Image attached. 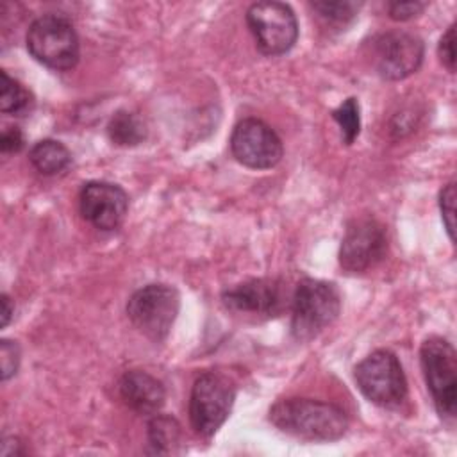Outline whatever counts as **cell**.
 I'll return each instance as SVG.
<instances>
[{
    "label": "cell",
    "instance_id": "ba28073f",
    "mask_svg": "<svg viewBox=\"0 0 457 457\" xmlns=\"http://www.w3.org/2000/svg\"><path fill=\"white\" fill-rule=\"evenodd\" d=\"M246 23L266 55H280L291 50L298 37V23L293 9L282 2L264 0L248 7Z\"/></svg>",
    "mask_w": 457,
    "mask_h": 457
},
{
    "label": "cell",
    "instance_id": "ac0fdd59",
    "mask_svg": "<svg viewBox=\"0 0 457 457\" xmlns=\"http://www.w3.org/2000/svg\"><path fill=\"white\" fill-rule=\"evenodd\" d=\"M2 89H0V109L4 114H14V116H25L32 105L34 96L32 93L23 87L18 80L11 79L7 71H2Z\"/></svg>",
    "mask_w": 457,
    "mask_h": 457
},
{
    "label": "cell",
    "instance_id": "ffe728a7",
    "mask_svg": "<svg viewBox=\"0 0 457 457\" xmlns=\"http://www.w3.org/2000/svg\"><path fill=\"white\" fill-rule=\"evenodd\" d=\"M311 7L325 21L345 25L357 14L361 4L352 0H318V2H311Z\"/></svg>",
    "mask_w": 457,
    "mask_h": 457
},
{
    "label": "cell",
    "instance_id": "277c9868",
    "mask_svg": "<svg viewBox=\"0 0 457 457\" xmlns=\"http://www.w3.org/2000/svg\"><path fill=\"white\" fill-rule=\"evenodd\" d=\"M427 387L441 418L453 420L457 405V353L450 341L432 336L420 348Z\"/></svg>",
    "mask_w": 457,
    "mask_h": 457
},
{
    "label": "cell",
    "instance_id": "5b68a950",
    "mask_svg": "<svg viewBox=\"0 0 457 457\" xmlns=\"http://www.w3.org/2000/svg\"><path fill=\"white\" fill-rule=\"evenodd\" d=\"M361 393L380 407H396L407 396V380L398 357L389 350H375L353 370Z\"/></svg>",
    "mask_w": 457,
    "mask_h": 457
},
{
    "label": "cell",
    "instance_id": "7402d4cb",
    "mask_svg": "<svg viewBox=\"0 0 457 457\" xmlns=\"http://www.w3.org/2000/svg\"><path fill=\"white\" fill-rule=\"evenodd\" d=\"M0 362H2V378L7 380L12 377L20 364V348L16 343L9 339H2L0 343Z\"/></svg>",
    "mask_w": 457,
    "mask_h": 457
},
{
    "label": "cell",
    "instance_id": "52a82bcc",
    "mask_svg": "<svg viewBox=\"0 0 457 457\" xmlns=\"http://www.w3.org/2000/svg\"><path fill=\"white\" fill-rule=\"evenodd\" d=\"M236 398L232 380L216 371L202 373L189 396V420L196 434L212 436L228 418Z\"/></svg>",
    "mask_w": 457,
    "mask_h": 457
},
{
    "label": "cell",
    "instance_id": "d6986e66",
    "mask_svg": "<svg viewBox=\"0 0 457 457\" xmlns=\"http://www.w3.org/2000/svg\"><path fill=\"white\" fill-rule=\"evenodd\" d=\"M334 121L341 129L343 141L346 145H352L361 130V116H359V104L355 98H346L339 107L332 111Z\"/></svg>",
    "mask_w": 457,
    "mask_h": 457
},
{
    "label": "cell",
    "instance_id": "9a60e30c",
    "mask_svg": "<svg viewBox=\"0 0 457 457\" xmlns=\"http://www.w3.org/2000/svg\"><path fill=\"white\" fill-rule=\"evenodd\" d=\"M30 164L43 175H57L71 162L70 150L55 139H41L29 152Z\"/></svg>",
    "mask_w": 457,
    "mask_h": 457
},
{
    "label": "cell",
    "instance_id": "484cf974",
    "mask_svg": "<svg viewBox=\"0 0 457 457\" xmlns=\"http://www.w3.org/2000/svg\"><path fill=\"white\" fill-rule=\"evenodd\" d=\"M0 303H2V327H7V323L11 321V316L14 312V305H12L11 298L5 293L2 295Z\"/></svg>",
    "mask_w": 457,
    "mask_h": 457
},
{
    "label": "cell",
    "instance_id": "8992f818",
    "mask_svg": "<svg viewBox=\"0 0 457 457\" xmlns=\"http://www.w3.org/2000/svg\"><path fill=\"white\" fill-rule=\"evenodd\" d=\"M179 309V291L168 284H148L127 302L129 320L152 341H162L170 334Z\"/></svg>",
    "mask_w": 457,
    "mask_h": 457
},
{
    "label": "cell",
    "instance_id": "e0dca14e",
    "mask_svg": "<svg viewBox=\"0 0 457 457\" xmlns=\"http://www.w3.org/2000/svg\"><path fill=\"white\" fill-rule=\"evenodd\" d=\"M182 439L180 425L175 418L154 414L148 423V443L157 453H177Z\"/></svg>",
    "mask_w": 457,
    "mask_h": 457
},
{
    "label": "cell",
    "instance_id": "d4e9b609",
    "mask_svg": "<svg viewBox=\"0 0 457 457\" xmlns=\"http://www.w3.org/2000/svg\"><path fill=\"white\" fill-rule=\"evenodd\" d=\"M23 146V134L18 127H7L0 137V150L2 154H16Z\"/></svg>",
    "mask_w": 457,
    "mask_h": 457
},
{
    "label": "cell",
    "instance_id": "4fadbf2b",
    "mask_svg": "<svg viewBox=\"0 0 457 457\" xmlns=\"http://www.w3.org/2000/svg\"><path fill=\"white\" fill-rule=\"evenodd\" d=\"M221 302L230 312L270 318L282 311L284 295L278 282L270 278H252L223 291Z\"/></svg>",
    "mask_w": 457,
    "mask_h": 457
},
{
    "label": "cell",
    "instance_id": "603a6c76",
    "mask_svg": "<svg viewBox=\"0 0 457 457\" xmlns=\"http://www.w3.org/2000/svg\"><path fill=\"white\" fill-rule=\"evenodd\" d=\"M437 54L441 62L446 66L448 71H455V25H450L448 30L443 34L439 46H437Z\"/></svg>",
    "mask_w": 457,
    "mask_h": 457
},
{
    "label": "cell",
    "instance_id": "5bb4252c",
    "mask_svg": "<svg viewBox=\"0 0 457 457\" xmlns=\"http://www.w3.org/2000/svg\"><path fill=\"white\" fill-rule=\"evenodd\" d=\"M120 396L139 414H157L164 405L166 391L162 382L150 373L130 370L120 380Z\"/></svg>",
    "mask_w": 457,
    "mask_h": 457
},
{
    "label": "cell",
    "instance_id": "8fae6325",
    "mask_svg": "<svg viewBox=\"0 0 457 457\" xmlns=\"http://www.w3.org/2000/svg\"><path fill=\"white\" fill-rule=\"evenodd\" d=\"M387 252V236L382 223L361 218L348 225L341 248L339 264L350 273H361L375 266Z\"/></svg>",
    "mask_w": 457,
    "mask_h": 457
},
{
    "label": "cell",
    "instance_id": "3957f363",
    "mask_svg": "<svg viewBox=\"0 0 457 457\" xmlns=\"http://www.w3.org/2000/svg\"><path fill=\"white\" fill-rule=\"evenodd\" d=\"M27 48L37 62L57 71L71 70L80 55L73 25L59 14H43L30 23Z\"/></svg>",
    "mask_w": 457,
    "mask_h": 457
},
{
    "label": "cell",
    "instance_id": "7a4b0ae2",
    "mask_svg": "<svg viewBox=\"0 0 457 457\" xmlns=\"http://www.w3.org/2000/svg\"><path fill=\"white\" fill-rule=\"evenodd\" d=\"M341 311V295L332 282L303 278L293 295L291 332L298 341H309L336 321Z\"/></svg>",
    "mask_w": 457,
    "mask_h": 457
},
{
    "label": "cell",
    "instance_id": "9c48e42d",
    "mask_svg": "<svg viewBox=\"0 0 457 457\" xmlns=\"http://www.w3.org/2000/svg\"><path fill=\"white\" fill-rule=\"evenodd\" d=\"M370 59L382 79L402 80L420 68L423 43L411 32L389 30L371 39Z\"/></svg>",
    "mask_w": 457,
    "mask_h": 457
},
{
    "label": "cell",
    "instance_id": "cb8c5ba5",
    "mask_svg": "<svg viewBox=\"0 0 457 457\" xmlns=\"http://www.w3.org/2000/svg\"><path fill=\"white\" fill-rule=\"evenodd\" d=\"M427 7L425 2H412V0H407V2H391L387 5V11H389V16L396 21H405V20H411L418 14L423 12V9Z\"/></svg>",
    "mask_w": 457,
    "mask_h": 457
},
{
    "label": "cell",
    "instance_id": "30bf717a",
    "mask_svg": "<svg viewBox=\"0 0 457 457\" xmlns=\"http://www.w3.org/2000/svg\"><path fill=\"white\" fill-rule=\"evenodd\" d=\"M230 150L237 162L253 170L273 168L284 154L275 130L257 118L241 120L230 136Z\"/></svg>",
    "mask_w": 457,
    "mask_h": 457
},
{
    "label": "cell",
    "instance_id": "44dd1931",
    "mask_svg": "<svg viewBox=\"0 0 457 457\" xmlns=\"http://www.w3.org/2000/svg\"><path fill=\"white\" fill-rule=\"evenodd\" d=\"M439 209H441V218L445 223V228L453 241V232H455V184L450 182L443 187L439 195Z\"/></svg>",
    "mask_w": 457,
    "mask_h": 457
},
{
    "label": "cell",
    "instance_id": "7c38bea8",
    "mask_svg": "<svg viewBox=\"0 0 457 457\" xmlns=\"http://www.w3.org/2000/svg\"><path fill=\"white\" fill-rule=\"evenodd\" d=\"M79 209L82 218L93 227L100 230H114L125 220L129 196L112 182L93 180L80 189Z\"/></svg>",
    "mask_w": 457,
    "mask_h": 457
},
{
    "label": "cell",
    "instance_id": "6da1fadb",
    "mask_svg": "<svg viewBox=\"0 0 457 457\" xmlns=\"http://www.w3.org/2000/svg\"><path fill=\"white\" fill-rule=\"evenodd\" d=\"M270 421L280 432L305 441H336L348 428L341 407L311 398L278 400L270 409Z\"/></svg>",
    "mask_w": 457,
    "mask_h": 457
},
{
    "label": "cell",
    "instance_id": "2e32d148",
    "mask_svg": "<svg viewBox=\"0 0 457 457\" xmlns=\"http://www.w3.org/2000/svg\"><path fill=\"white\" fill-rule=\"evenodd\" d=\"M107 136L118 146H136L146 137V129L136 112L118 111L107 123Z\"/></svg>",
    "mask_w": 457,
    "mask_h": 457
}]
</instances>
